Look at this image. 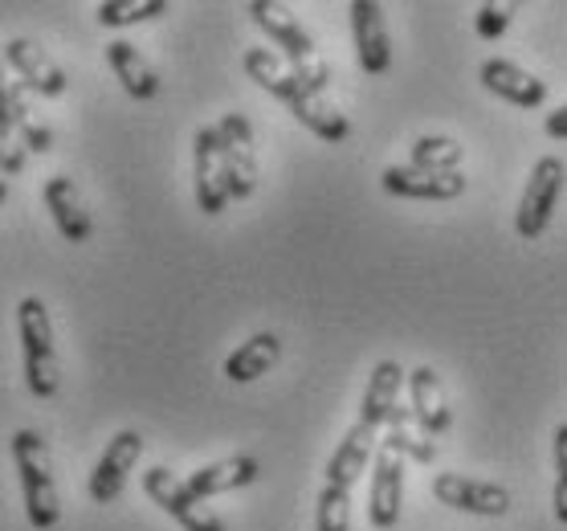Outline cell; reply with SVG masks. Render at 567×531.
<instances>
[{"instance_id": "cell-1", "label": "cell", "mask_w": 567, "mask_h": 531, "mask_svg": "<svg viewBox=\"0 0 567 531\" xmlns=\"http://www.w3.org/2000/svg\"><path fill=\"white\" fill-rule=\"evenodd\" d=\"M241 65H246V74L258 82L261 91L274 94V99H282V103L290 106V115H295L307 131H315L319 140L343 143L351 135L348 115H343L339 106L327 103V94L322 91H315V86H307V82H298L290 70H282V62L274 58V50L254 45V50H246Z\"/></svg>"}, {"instance_id": "cell-2", "label": "cell", "mask_w": 567, "mask_h": 531, "mask_svg": "<svg viewBox=\"0 0 567 531\" xmlns=\"http://www.w3.org/2000/svg\"><path fill=\"white\" fill-rule=\"evenodd\" d=\"M249 17L258 21V29L282 50V58L290 62V74L298 82H307L315 91H327L331 86V70L322 62V53L315 50V38L298 25V17L286 9V4H274V0H249Z\"/></svg>"}, {"instance_id": "cell-3", "label": "cell", "mask_w": 567, "mask_h": 531, "mask_svg": "<svg viewBox=\"0 0 567 531\" xmlns=\"http://www.w3.org/2000/svg\"><path fill=\"white\" fill-rule=\"evenodd\" d=\"M13 467L21 474V494H25L29 523L38 531H50L62 523V494L53 479L50 446L41 441L33 429H17L13 433Z\"/></svg>"}, {"instance_id": "cell-4", "label": "cell", "mask_w": 567, "mask_h": 531, "mask_svg": "<svg viewBox=\"0 0 567 531\" xmlns=\"http://www.w3.org/2000/svg\"><path fill=\"white\" fill-rule=\"evenodd\" d=\"M17 331H21V356H25V380L33 397L50 401L62 389V364H58V344H53V324L41 298H21L17 307Z\"/></svg>"}, {"instance_id": "cell-5", "label": "cell", "mask_w": 567, "mask_h": 531, "mask_svg": "<svg viewBox=\"0 0 567 531\" xmlns=\"http://www.w3.org/2000/svg\"><path fill=\"white\" fill-rule=\"evenodd\" d=\"M564 181H567V169L559 156H543L530 169L527 188H523V201H518V213H515V229L523 242H535V237L547 234L555 205L564 196Z\"/></svg>"}, {"instance_id": "cell-6", "label": "cell", "mask_w": 567, "mask_h": 531, "mask_svg": "<svg viewBox=\"0 0 567 531\" xmlns=\"http://www.w3.org/2000/svg\"><path fill=\"white\" fill-rule=\"evenodd\" d=\"M143 491L155 507H164L184 531H225L213 511L205 507V499L188 487V479H176L168 467H152L143 474Z\"/></svg>"}, {"instance_id": "cell-7", "label": "cell", "mask_w": 567, "mask_h": 531, "mask_svg": "<svg viewBox=\"0 0 567 531\" xmlns=\"http://www.w3.org/2000/svg\"><path fill=\"white\" fill-rule=\"evenodd\" d=\"M404 458H409V453L400 450L392 438H384L380 450H375L372 494H368V523H372L375 531L396 528L400 507H404Z\"/></svg>"}, {"instance_id": "cell-8", "label": "cell", "mask_w": 567, "mask_h": 531, "mask_svg": "<svg viewBox=\"0 0 567 531\" xmlns=\"http://www.w3.org/2000/svg\"><path fill=\"white\" fill-rule=\"evenodd\" d=\"M220 147H225V176H229V196L246 201L258 188V152H254V123L241 111L220 115Z\"/></svg>"}, {"instance_id": "cell-9", "label": "cell", "mask_w": 567, "mask_h": 531, "mask_svg": "<svg viewBox=\"0 0 567 531\" xmlns=\"http://www.w3.org/2000/svg\"><path fill=\"white\" fill-rule=\"evenodd\" d=\"M193 184L200 213L217 217L229 205V176H225V147L217 127H196L193 140Z\"/></svg>"}, {"instance_id": "cell-10", "label": "cell", "mask_w": 567, "mask_h": 531, "mask_svg": "<svg viewBox=\"0 0 567 531\" xmlns=\"http://www.w3.org/2000/svg\"><path fill=\"white\" fill-rule=\"evenodd\" d=\"M433 494H437V503L453 507V511H470V515L498 519L511 511V491L506 487L470 479V474H453V470L433 479Z\"/></svg>"}, {"instance_id": "cell-11", "label": "cell", "mask_w": 567, "mask_h": 531, "mask_svg": "<svg viewBox=\"0 0 567 531\" xmlns=\"http://www.w3.org/2000/svg\"><path fill=\"white\" fill-rule=\"evenodd\" d=\"M143 453V433H135V429H123V433H115L111 438V446L103 450V458H99V467H94L91 474V499L94 503H115L118 494H123V482H127V474L135 470V462H140Z\"/></svg>"}, {"instance_id": "cell-12", "label": "cell", "mask_w": 567, "mask_h": 531, "mask_svg": "<svg viewBox=\"0 0 567 531\" xmlns=\"http://www.w3.org/2000/svg\"><path fill=\"white\" fill-rule=\"evenodd\" d=\"M4 58L13 65V74L25 82L29 91H38L41 99H62L65 94V70L53 62L50 53L41 50L38 41L29 38H9L4 41Z\"/></svg>"}, {"instance_id": "cell-13", "label": "cell", "mask_w": 567, "mask_h": 531, "mask_svg": "<svg viewBox=\"0 0 567 531\" xmlns=\"http://www.w3.org/2000/svg\"><path fill=\"white\" fill-rule=\"evenodd\" d=\"M351 38L360 53L363 74H388L392 65V41L384 29V9L375 0H355L351 4Z\"/></svg>"}, {"instance_id": "cell-14", "label": "cell", "mask_w": 567, "mask_h": 531, "mask_svg": "<svg viewBox=\"0 0 567 531\" xmlns=\"http://www.w3.org/2000/svg\"><path fill=\"white\" fill-rule=\"evenodd\" d=\"M380 184H384V193L409 196V201H457V196L465 193L462 172H421V169H413V164H409V169H404V164L384 169Z\"/></svg>"}, {"instance_id": "cell-15", "label": "cell", "mask_w": 567, "mask_h": 531, "mask_svg": "<svg viewBox=\"0 0 567 531\" xmlns=\"http://www.w3.org/2000/svg\"><path fill=\"white\" fill-rule=\"evenodd\" d=\"M477 79H482V86L491 94H498L503 103H515L523 111H535V106L547 103V82H539L535 74H527L523 65L506 62V58H486Z\"/></svg>"}, {"instance_id": "cell-16", "label": "cell", "mask_w": 567, "mask_h": 531, "mask_svg": "<svg viewBox=\"0 0 567 531\" xmlns=\"http://www.w3.org/2000/svg\"><path fill=\"white\" fill-rule=\"evenodd\" d=\"M25 82H9L4 86V94H0V111H4V140H13V131H17V140L25 143L29 152H53V131L45 127V123H38L33 119V111H29V99H25Z\"/></svg>"}, {"instance_id": "cell-17", "label": "cell", "mask_w": 567, "mask_h": 531, "mask_svg": "<svg viewBox=\"0 0 567 531\" xmlns=\"http://www.w3.org/2000/svg\"><path fill=\"white\" fill-rule=\"evenodd\" d=\"M409 409H413L416 421H421L433 438L450 433V426H453L450 401H445V389H441V376L433 372L429 364H421V368L409 372Z\"/></svg>"}, {"instance_id": "cell-18", "label": "cell", "mask_w": 567, "mask_h": 531, "mask_svg": "<svg viewBox=\"0 0 567 531\" xmlns=\"http://www.w3.org/2000/svg\"><path fill=\"white\" fill-rule=\"evenodd\" d=\"M375 433H380V429L363 426V421H355V426L343 433L339 450L331 453V462H327V487H343V491L355 487V479L368 470V462H375L372 458Z\"/></svg>"}, {"instance_id": "cell-19", "label": "cell", "mask_w": 567, "mask_h": 531, "mask_svg": "<svg viewBox=\"0 0 567 531\" xmlns=\"http://www.w3.org/2000/svg\"><path fill=\"white\" fill-rule=\"evenodd\" d=\"M45 208L53 213V225L65 242H86L94 234V221L78 196V184L70 176H50L45 181Z\"/></svg>"}, {"instance_id": "cell-20", "label": "cell", "mask_w": 567, "mask_h": 531, "mask_svg": "<svg viewBox=\"0 0 567 531\" xmlns=\"http://www.w3.org/2000/svg\"><path fill=\"white\" fill-rule=\"evenodd\" d=\"M258 458H249V453H233V458H220V462H208L200 467L196 474H188V487H193L200 499H217V494H229V491H241L249 482L258 479Z\"/></svg>"}, {"instance_id": "cell-21", "label": "cell", "mask_w": 567, "mask_h": 531, "mask_svg": "<svg viewBox=\"0 0 567 531\" xmlns=\"http://www.w3.org/2000/svg\"><path fill=\"white\" fill-rule=\"evenodd\" d=\"M400 389H404V368L396 360H380L368 376V389H363V405H360V421L363 426H388L392 409L400 405Z\"/></svg>"}, {"instance_id": "cell-22", "label": "cell", "mask_w": 567, "mask_h": 531, "mask_svg": "<svg viewBox=\"0 0 567 531\" xmlns=\"http://www.w3.org/2000/svg\"><path fill=\"white\" fill-rule=\"evenodd\" d=\"M106 62H111L115 79L123 82V91H127L131 99H155L159 79H155L152 62L143 58L140 45H131V41H111V45H106Z\"/></svg>"}, {"instance_id": "cell-23", "label": "cell", "mask_w": 567, "mask_h": 531, "mask_svg": "<svg viewBox=\"0 0 567 531\" xmlns=\"http://www.w3.org/2000/svg\"><path fill=\"white\" fill-rule=\"evenodd\" d=\"M278 356H282V339L274 336V331H258V336L246 339V344L225 360V376H229L233 385H249V380H258V376L270 372L274 364H278Z\"/></svg>"}, {"instance_id": "cell-24", "label": "cell", "mask_w": 567, "mask_h": 531, "mask_svg": "<svg viewBox=\"0 0 567 531\" xmlns=\"http://www.w3.org/2000/svg\"><path fill=\"white\" fill-rule=\"evenodd\" d=\"M388 438L396 441L413 462H421V467H429V462L437 458V441H433V433H429V429L416 421L413 409H404V405H396L392 417H388Z\"/></svg>"}, {"instance_id": "cell-25", "label": "cell", "mask_w": 567, "mask_h": 531, "mask_svg": "<svg viewBox=\"0 0 567 531\" xmlns=\"http://www.w3.org/2000/svg\"><path fill=\"white\" fill-rule=\"evenodd\" d=\"M462 143L450 140V135H425V140L413 143V169L421 172H457L462 169Z\"/></svg>"}, {"instance_id": "cell-26", "label": "cell", "mask_w": 567, "mask_h": 531, "mask_svg": "<svg viewBox=\"0 0 567 531\" xmlns=\"http://www.w3.org/2000/svg\"><path fill=\"white\" fill-rule=\"evenodd\" d=\"M164 13H168V0H106V4H99V21L106 29L140 25V21H152V17Z\"/></svg>"}, {"instance_id": "cell-27", "label": "cell", "mask_w": 567, "mask_h": 531, "mask_svg": "<svg viewBox=\"0 0 567 531\" xmlns=\"http://www.w3.org/2000/svg\"><path fill=\"white\" fill-rule=\"evenodd\" d=\"M315 531H351V491L343 487H322Z\"/></svg>"}, {"instance_id": "cell-28", "label": "cell", "mask_w": 567, "mask_h": 531, "mask_svg": "<svg viewBox=\"0 0 567 531\" xmlns=\"http://www.w3.org/2000/svg\"><path fill=\"white\" fill-rule=\"evenodd\" d=\"M555 519L567 528V421L555 429Z\"/></svg>"}, {"instance_id": "cell-29", "label": "cell", "mask_w": 567, "mask_h": 531, "mask_svg": "<svg viewBox=\"0 0 567 531\" xmlns=\"http://www.w3.org/2000/svg\"><path fill=\"white\" fill-rule=\"evenodd\" d=\"M511 17H515V4H482L474 17V29L482 41H498L511 25Z\"/></svg>"}, {"instance_id": "cell-30", "label": "cell", "mask_w": 567, "mask_h": 531, "mask_svg": "<svg viewBox=\"0 0 567 531\" xmlns=\"http://www.w3.org/2000/svg\"><path fill=\"white\" fill-rule=\"evenodd\" d=\"M25 143L21 140H4V176H17V172L25 169Z\"/></svg>"}, {"instance_id": "cell-31", "label": "cell", "mask_w": 567, "mask_h": 531, "mask_svg": "<svg viewBox=\"0 0 567 531\" xmlns=\"http://www.w3.org/2000/svg\"><path fill=\"white\" fill-rule=\"evenodd\" d=\"M547 135H551V140H567V103L555 106L551 115H547Z\"/></svg>"}]
</instances>
